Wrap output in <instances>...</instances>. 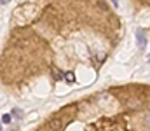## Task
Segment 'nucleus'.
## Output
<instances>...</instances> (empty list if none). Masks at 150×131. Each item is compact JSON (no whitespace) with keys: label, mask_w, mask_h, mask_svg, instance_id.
Segmentation results:
<instances>
[{"label":"nucleus","mask_w":150,"mask_h":131,"mask_svg":"<svg viewBox=\"0 0 150 131\" xmlns=\"http://www.w3.org/2000/svg\"><path fill=\"white\" fill-rule=\"evenodd\" d=\"M47 126H49L51 131H59L61 128H63V121H61L59 117H52V119L47 123Z\"/></svg>","instance_id":"1"},{"label":"nucleus","mask_w":150,"mask_h":131,"mask_svg":"<svg viewBox=\"0 0 150 131\" xmlns=\"http://www.w3.org/2000/svg\"><path fill=\"white\" fill-rule=\"evenodd\" d=\"M136 39H138V47L140 49H143L147 45V37H145V32L143 30H138L136 32Z\"/></svg>","instance_id":"2"},{"label":"nucleus","mask_w":150,"mask_h":131,"mask_svg":"<svg viewBox=\"0 0 150 131\" xmlns=\"http://www.w3.org/2000/svg\"><path fill=\"white\" fill-rule=\"evenodd\" d=\"M65 81H67V82H70V84H72V82H75L74 72H67V74H65Z\"/></svg>","instance_id":"3"},{"label":"nucleus","mask_w":150,"mask_h":131,"mask_svg":"<svg viewBox=\"0 0 150 131\" xmlns=\"http://www.w3.org/2000/svg\"><path fill=\"white\" fill-rule=\"evenodd\" d=\"M52 77H54L56 81H61V79H63L65 75H63V74H61L59 70H56V68H52Z\"/></svg>","instance_id":"4"},{"label":"nucleus","mask_w":150,"mask_h":131,"mask_svg":"<svg viewBox=\"0 0 150 131\" xmlns=\"http://www.w3.org/2000/svg\"><path fill=\"white\" fill-rule=\"evenodd\" d=\"M21 112H23L21 108H14V110H12V115H14V117H21V115H23Z\"/></svg>","instance_id":"5"},{"label":"nucleus","mask_w":150,"mask_h":131,"mask_svg":"<svg viewBox=\"0 0 150 131\" xmlns=\"http://www.w3.org/2000/svg\"><path fill=\"white\" fill-rule=\"evenodd\" d=\"M2 123H4V124H9V123H11V115H9V114L2 115Z\"/></svg>","instance_id":"6"},{"label":"nucleus","mask_w":150,"mask_h":131,"mask_svg":"<svg viewBox=\"0 0 150 131\" xmlns=\"http://www.w3.org/2000/svg\"><path fill=\"white\" fill-rule=\"evenodd\" d=\"M9 2H11V0H0V4H2V5H5V4H9Z\"/></svg>","instance_id":"7"},{"label":"nucleus","mask_w":150,"mask_h":131,"mask_svg":"<svg viewBox=\"0 0 150 131\" xmlns=\"http://www.w3.org/2000/svg\"><path fill=\"white\" fill-rule=\"evenodd\" d=\"M112 4L115 5V7H119V0H112Z\"/></svg>","instance_id":"8"},{"label":"nucleus","mask_w":150,"mask_h":131,"mask_svg":"<svg viewBox=\"0 0 150 131\" xmlns=\"http://www.w3.org/2000/svg\"><path fill=\"white\" fill-rule=\"evenodd\" d=\"M147 121H149V123H150V114H149V115H147Z\"/></svg>","instance_id":"9"}]
</instances>
